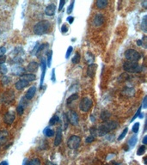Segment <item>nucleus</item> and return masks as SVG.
I'll return each mask as SVG.
<instances>
[{
    "label": "nucleus",
    "mask_w": 147,
    "mask_h": 165,
    "mask_svg": "<svg viewBox=\"0 0 147 165\" xmlns=\"http://www.w3.org/2000/svg\"><path fill=\"white\" fill-rule=\"evenodd\" d=\"M50 27H51V23L48 21L46 20L40 21V22H37L34 26V29H33L34 34L36 35H42L49 30Z\"/></svg>",
    "instance_id": "obj_1"
},
{
    "label": "nucleus",
    "mask_w": 147,
    "mask_h": 165,
    "mask_svg": "<svg viewBox=\"0 0 147 165\" xmlns=\"http://www.w3.org/2000/svg\"><path fill=\"white\" fill-rule=\"evenodd\" d=\"M123 69L127 72H130V73H138L141 72L142 67L137 62L126 61L123 64Z\"/></svg>",
    "instance_id": "obj_2"
},
{
    "label": "nucleus",
    "mask_w": 147,
    "mask_h": 165,
    "mask_svg": "<svg viewBox=\"0 0 147 165\" xmlns=\"http://www.w3.org/2000/svg\"><path fill=\"white\" fill-rule=\"evenodd\" d=\"M125 57L127 59V61L131 62H138L141 58L140 53L134 49H127L125 52Z\"/></svg>",
    "instance_id": "obj_3"
},
{
    "label": "nucleus",
    "mask_w": 147,
    "mask_h": 165,
    "mask_svg": "<svg viewBox=\"0 0 147 165\" xmlns=\"http://www.w3.org/2000/svg\"><path fill=\"white\" fill-rule=\"evenodd\" d=\"M92 106H93V101L89 97H84L80 101L79 108L83 112H85V113L89 112L90 110V108H92Z\"/></svg>",
    "instance_id": "obj_4"
},
{
    "label": "nucleus",
    "mask_w": 147,
    "mask_h": 165,
    "mask_svg": "<svg viewBox=\"0 0 147 165\" xmlns=\"http://www.w3.org/2000/svg\"><path fill=\"white\" fill-rule=\"evenodd\" d=\"M81 138L77 135H71L67 140V146L71 150H75L80 145Z\"/></svg>",
    "instance_id": "obj_5"
},
{
    "label": "nucleus",
    "mask_w": 147,
    "mask_h": 165,
    "mask_svg": "<svg viewBox=\"0 0 147 165\" xmlns=\"http://www.w3.org/2000/svg\"><path fill=\"white\" fill-rule=\"evenodd\" d=\"M66 116L68 119L69 123H71L72 126H78V122H79V116L76 112L74 111H69L66 113Z\"/></svg>",
    "instance_id": "obj_6"
},
{
    "label": "nucleus",
    "mask_w": 147,
    "mask_h": 165,
    "mask_svg": "<svg viewBox=\"0 0 147 165\" xmlns=\"http://www.w3.org/2000/svg\"><path fill=\"white\" fill-rule=\"evenodd\" d=\"M105 22V17L102 13H97L93 18V25L95 27H101Z\"/></svg>",
    "instance_id": "obj_7"
},
{
    "label": "nucleus",
    "mask_w": 147,
    "mask_h": 165,
    "mask_svg": "<svg viewBox=\"0 0 147 165\" xmlns=\"http://www.w3.org/2000/svg\"><path fill=\"white\" fill-rule=\"evenodd\" d=\"M11 73L15 75V76H22V74H24L25 72V69L21 66L20 65H14L11 67Z\"/></svg>",
    "instance_id": "obj_8"
},
{
    "label": "nucleus",
    "mask_w": 147,
    "mask_h": 165,
    "mask_svg": "<svg viewBox=\"0 0 147 165\" xmlns=\"http://www.w3.org/2000/svg\"><path fill=\"white\" fill-rule=\"evenodd\" d=\"M15 119H16V114L13 112H7L5 114V116H4V121L7 125L13 124V122L15 121Z\"/></svg>",
    "instance_id": "obj_9"
},
{
    "label": "nucleus",
    "mask_w": 147,
    "mask_h": 165,
    "mask_svg": "<svg viewBox=\"0 0 147 165\" xmlns=\"http://www.w3.org/2000/svg\"><path fill=\"white\" fill-rule=\"evenodd\" d=\"M110 131L108 130V128L107 127V126L105 125V123L103 125L99 126L98 127H96V132H97V136H104L107 133H108Z\"/></svg>",
    "instance_id": "obj_10"
},
{
    "label": "nucleus",
    "mask_w": 147,
    "mask_h": 165,
    "mask_svg": "<svg viewBox=\"0 0 147 165\" xmlns=\"http://www.w3.org/2000/svg\"><path fill=\"white\" fill-rule=\"evenodd\" d=\"M38 68H39V65H38L37 62L31 61L27 66V70L29 72V73L34 74L35 72H36L38 70Z\"/></svg>",
    "instance_id": "obj_11"
},
{
    "label": "nucleus",
    "mask_w": 147,
    "mask_h": 165,
    "mask_svg": "<svg viewBox=\"0 0 147 165\" xmlns=\"http://www.w3.org/2000/svg\"><path fill=\"white\" fill-rule=\"evenodd\" d=\"M55 11H56V5L54 4H51L46 6V10H45V14L48 16H54Z\"/></svg>",
    "instance_id": "obj_12"
},
{
    "label": "nucleus",
    "mask_w": 147,
    "mask_h": 165,
    "mask_svg": "<svg viewBox=\"0 0 147 165\" xmlns=\"http://www.w3.org/2000/svg\"><path fill=\"white\" fill-rule=\"evenodd\" d=\"M40 65H41V77H40V88L43 85V82H44V78H45V74H46V60L44 59H40Z\"/></svg>",
    "instance_id": "obj_13"
},
{
    "label": "nucleus",
    "mask_w": 147,
    "mask_h": 165,
    "mask_svg": "<svg viewBox=\"0 0 147 165\" xmlns=\"http://www.w3.org/2000/svg\"><path fill=\"white\" fill-rule=\"evenodd\" d=\"M62 129L61 127L57 128V132H56V138L54 139V145L55 146H59L60 143L62 142Z\"/></svg>",
    "instance_id": "obj_14"
},
{
    "label": "nucleus",
    "mask_w": 147,
    "mask_h": 165,
    "mask_svg": "<svg viewBox=\"0 0 147 165\" xmlns=\"http://www.w3.org/2000/svg\"><path fill=\"white\" fill-rule=\"evenodd\" d=\"M14 99V93L12 91H8L2 96V101L6 103H9Z\"/></svg>",
    "instance_id": "obj_15"
},
{
    "label": "nucleus",
    "mask_w": 147,
    "mask_h": 165,
    "mask_svg": "<svg viewBox=\"0 0 147 165\" xmlns=\"http://www.w3.org/2000/svg\"><path fill=\"white\" fill-rule=\"evenodd\" d=\"M29 85V83L26 80H22V79H20L19 81L16 83V84H15V87H16V89H17V90H22L24 88L28 87Z\"/></svg>",
    "instance_id": "obj_16"
},
{
    "label": "nucleus",
    "mask_w": 147,
    "mask_h": 165,
    "mask_svg": "<svg viewBox=\"0 0 147 165\" xmlns=\"http://www.w3.org/2000/svg\"><path fill=\"white\" fill-rule=\"evenodd\" d=\"M36 93V87L35 86H32L28 89V91L25 94V98L27 100H32L34 98Z\"/></svg>",
    "instance_id": "obj_17"
},
{
    "label": "nucleus",
    "mask_w": 147,
    "mask_h": 165,
    "mask_svg": "<svg viewBox=\"0 0 147 165\" xmlns=\"http://www.w3.org/2000/svg\"><path fill=\"white\" fill-rule=\"evenodd\" d=\"M97 69V65L95 64H91V65H89L88 69H87V75L89 77V78H93L95 74V72H96Z\"/></svg>",
    "instance_id": "obj_18"
},
{
    "label": "nucleus",
    "mask_w": 147,
    "mask_h": 165,
    "mask_svg": "<svg viewBox=\"0 0 147 165\" xmlns=\"http://www.w3.org/2000/svg\"><path fill=\"white\" fill-rule=\"evenodd\" d=\"M9 136V132L7 130H1L0 131V145H3L6 143Z\"/></svg>",
    "instance_id": "obj_19"
},
{
    "label": "nucleus",
    "mask_w": 147,
    "mask_h": 165,
    "mask_svg": "<svg viewBox=\"0 0 147 165\" xmlns=\"http://www.w3.org/2000/svg\"><path fill=\"white\" fill-rule=\"evenodd\" d=\"M20 79L26 80L29 83V82H32V81H35L36 79V76L35 74H32V73H24L20 77Z\"/></svg>",
    "instance_id": "obj_20"
},
{
    "label": "nucleus",
    "mask_w": 147,
    "mask_h": 165,
    "mask_svg": "<svg viewBox=\"0 0 147 165\" xmlns=\"http://www.w3.org/2000/svg\"><path fill=\"white\" fill-rule=\"evenodd\" d=\"M84 59H85V62H86L87 64L91 65V64H94L95 57H94V55L90 52H87L84 55Z\"/></svg>",
    "instance_id": "obj_21"
},
{
    "label": "nucleus",
    "mask_w": 147,
    "mask_h": 165,
    "mask_svg": "<svg viewBox=\"0 0 147 165\" xmlns=\"http://www.w3.org/2000/svg\"><path fill=\"white\" fill-rule=\"evenodd\" d=\"M105 125L107 126V127L108 128L109 131L115 130L118 127V122L115 121H106Z\"/></svg>",
    "instance_id": "obj_22"
},
{
    "label": "nucleus",
    "mask_w": 147,
    "mask_h": 165,
    "mask_svg": "<svg viewBox=\"0 0 147 165\" xmlns=\"http://www.w3.org/2000/svg\"><path fill=\"white\" fill-rule=\"evenodd\" d=\"M108 2L107 0H97L95 2V6H96L97 9H100V10H103L104 8L107 7Z\"/></svg>",
    "instance_id": "obj_23"
},
{
    "label": "nucleus",
    "mask_w": 147,
    "mask_h": 165,
    "mask_svg": "<svg viewBox=\"0 0 147 165\" xmlns=\"http://www.w3.org/2000/svg\"><path fill=\"white\" fill-rule=\"evenodd\" d=\"M111 117V113H110L109 111L108 110H103V112L101 113V120L103 121H108V119Z\"/></svg>",
    "instance_id": "obj_24"
},
{
    "label": "nucleus",
    "mask_w": 147,
    "mask_h": 165,
    "mask_svg": "<svg viewBox=\"0 0 147 165\" xmlns=\"http://www.w3.org/2000/svg\"><path fill=\"white\" fill-rule=\"evenodd\" d=\"M138 142V138L137 136H133L131 137V138L128 141V145H130V147H134L136 145V144Z\"/></svg>",
    "instance_id": "obj_25"
},
{
    "label": "nucleus",
    "mask_w": 147,
    "mask_h": 165,
    "mask_svg": "<svg viewBox=\"0 0 147 165\" xmlns=\"http://www.w3.org/2000/svg\"><path fill=\"white\" fill-rule=\"evenodd\" d=\"M43 133L46 135V137H53L54 135V131L49 127H46V129L43 131Z\"/></svg>",
    "instance_id": "obj_26"
},
{
    "label": "nucleus",
    "mask_w": 147,
    "mask_h": 165,
    "mask_svg": "<svg viewBox=\"0 0 147 165\" xmlns=\"http://www.w3.org/2000/svg\"><path fill=\"white\" fill-rule=\"evenodd\" d=\"M59 121V117L57 114H55V115H54V116H53L52 118H51L50 121H49V125L54 126V125H55V124L58 123Z\"/></svg>",
    "instance_id": "obj_27"
},
{
    "label": "nucleus",
    "mask_w": 147,
    "mask_h": 165,
    "mask_svg": "<svg viewBox=\"0 0 147 165\" xmlns=\"http://www.w3.org/2000/svg\"><path fill=\"white\" fill-rule=\"evenodd\" d=\"M27 165H41V162H40L39 158H34L29 162H28Z\"/></svg>",
    "instance_id": "obj_28"
},
{
    "label": "nucleus",
    "mask_w": 147,
    "mask_h": 165,
    "mask_svg": "<svg viewBox=\"0 0 147 165\" xmlns=\"http://www.w3.org/2000/svg\"><path fill=\"white\" fill-rule=\"evenodd\" d=\"M10 83V78L8 76H3L1 78V83L3 85H8Z\"/></svg>",
    "instance_id": "obj_29"
},
{
    "label": "nucleus",
    "mask_w": 147,
    "mask_h": 165,
    "mask_svg": "<svg viewBox=\"0 0 147 165\" xmlns=\"http://www.w3.org/2000/svg\"><path fill=\"white\" fill-rule=\"evenodd\" d=\"M78 98V93H75V94H73V95H71V96H70V97L67 99V101H66L67 104H70L71 102H73V101L77 100Z\"/></svg>",
    "instance_id": "obj_30"
},
{
    "label": "nucleus",
    "mask_w": 147,
    "mask_h": 165,
    "mask_svg": "<svg viewBox=\"0 0 147 165\" xmlns=\"http://www.w3.org/2000/svg\"><path fill=\"white\" fill-rule=\"evenodd\" d=\"M16 113H17L19 115H22L23 113H24V107H23L21 103L16 107Z\"/></svg>",
    "instance_id": "obj_31"
},
{
    "label": "nucleus",
    "mask_w": 147,
    "mask_h": 165,
    "mask_svg": "<svg viewBox=\"0 0 147 165\" xmlns=\"http://www.w3.org/2000/svg\"><path fill=\"white\" fill-rule=\"evenodd\" d=\"M71 61L73 64H78L80 61V54L78 53H76V54L74 55V57L71 59Z\"/></svg>",
    "instance_id": "obj_32"
},
{
    "label": "nucleus",
    "mask_w": 147,
    "mask_h": 165,
    "mask_svg": "<svg viewBox=\"0 0 147 165\" xmlns=\"http://www.w3.org/2000/svg\"><path fill=\"white\" fill-rule=\"evenodd\" d=\"M52 56H53V51H49L48 53H47V66L50 67L51 66V63H52Z\"/></svg>",
    "instance_id": "obj_33"
},
{
    "label": "nucleus",
    "mask_w": 147,
    "mask_h": 165,
    "mask_svg": "<svg viewBox=\"0 0 147 165\" xmlns=\"http://www.w3.org/2000/svg\"><path fill=\"white\" fill-rule=\"evenodd\" d=\"M146 16H144V17H143V20H142V23H141V28H142V30L144 32H146Z\"/></svg>",
    "instance_id": "obj_34"
},
{
    "label": "nucleus",
    "mask_w": 147,
    "mask_h": 165,
    "mask_svg": "<svg viewBox=\"0 0 147 165\" xmlns=\"http://www.w3.org/2000/svg\"><path fill=\"white\" fill-rule=\"evenodd\" d=\"M145 152V145H141L138 150V152H137V155L138 156H141Z\"/></svg>",
    "instance_id": "obj_35"
},
{
    "label": "nucleus",
    "mask_w": 147,
    "mask_h": 165,
    "mask_svg": "<svg viewBox=\"0 0 147 165\" xmlns=\"http://www.w3.org/2000/svg\"><path fill=\"white\" fill-rule=\"evenodd\" d=\"M8 72V69H7V66H6L5 64L4 65H0V72L2 74H6Z\"/></svg>",
    "instance_id": "obj_36"
},
{
    "label": "nucleus",
    "mask_w": 147,
    "mask_h": 165,
    "mask_svg": "<svg viewBox=\"0 0 147 165\" xmlns=\"http://www.w3.org/2000/svg\"><path fill=\"white\" fill-rule=\"evenodd\" d=\"M138 129H139V123H138V122H136L133 126V132L134 133H137L138 132Z\"/></svg>",
    "instance_id": "obj_37"
},
{
    "label": "nucleus",
    "mask_w": 147,
    "mask_h": 165,
    "mask_svg": "<svg viewBox=\"0 0 147 165\" xmlns=\"http://www.w3.org/2000/svg\"><path fill=\"white\" fill-rule=\"evenodd\" d=\"M127 131H128V129H127V128H125V129L123 130V132H121L120 135V136H119L118 140H121V139H122L123 138H124V137H125L126 135H127Z\"/></svg>",
    "instance_id": "obj_38"
},
{
    "label": "nucleus",
    "mask_w": 147,
    "mask_h": 165,
    "mask_svg": "<svg viewBox=\"0 0 147 165\" xmlns=\"http://www.w3.org/2000/svg\"><path fill=\"white\" fill-rule=\"evenodd\" d=\"M74 4H75V1H72L71 3V5H69L68 7V10H67V14H71L73 10V7H74Z\"/></svg>",
    "instance_id": "obj_39"
},
{
    "label": "nucleus",
    "mask_w": 147,
    "mask_h": 165,
    "mask_svg": "<svg viewBox=\"0 0 147 165\" xmlns=\"http://www.w3.org/2000/svg\"><path fill=\"white\" fill-rule=\"evenodd\" d=\"M72 50H73V48H72V46H69V48H68L67 52H66V55H65V58H66V59H69V58H70Z\"/></svg>",
    "instance_id": "obj_40"
},
{
    "label": "nucleus",
    "mask_w": 147,
    "mask_h": 165,
    "mask_svg": "<svg viewBox=\"0 0 147 165\" xmlns=\"http://www.w3.org/2000/svg\"><path fill=\"white\" fill-rule=\"evenodd\" d=\"M141 108H142V106H140V107H139V108L138 109V112L135 113V115H134V116L133 117V119L131 120V122H133V121H134V120H135L136 118H137V117L138 116V115L140 114V112H141Z\"/></svg>",
    "instance_id": "obj_41"
},
{
    "label": "nucleus",
    "mask_w": 147,
    "mask_h": 165,
    "mask_svg": "<svg viewBox=\"0 0 147 165\" xmlns=\"http://www.w3.org/2000/svg\"><path fill=\"white\" fill-rule=\"evenodd\" d=\"M6 61L5 55H0V65H4Z\"/></svg>",
    "instance_id": "obj_42"
},
{
    "label": "nucleus",
    "mask_w": 147,
    "mask_h": 165,
    "mask_svg": "<svg viewBox=\"0 0 147 165\" xmlns=\"http://www.w3.org/2000/svg\"><path fill=\"white\" fill-rule=\"evenodd\" d=\"M95 140V137H93V136H89L88 138H86V143H88V144H89V143H92L93 141Z\"/></svg>",
    "instance_id": "obj_43"
},
{
    "label": "nucleus",
    "mask_w": 147,
    "mask_h": 165,
    "mask_svg": "<svg viewBox=\"0 0 147 165\" xmlns=\"http://www.w3.org/2000/svg\"><path fill=\"white\" fill-rule=\"evenodd\" d=\"M67 31H68V27L66 26V25L63 24L62 27H61V32H62L63 34H65V33H66Z\"/></svg>",
    "instance_id": "obj_44"
},
{
    "label": "nucleus",
    "mask_w": 147,
    "mask_h": 165,
    "mask_svg": "<svg viewBox=\"0 0 147 165\" xmlns=\"http://www.w3.org/2000/svg\"><path fill=\"white\" fill-rule=\"evenodd\" d=\"M65 0H62V1H60V3H59V11L62 10L64 5H65Z\"/></svg>",
    "instance_id": "obj_45"
},
{
    "label": "nucleus",
    "mask_w": 147,
    "mask_h": 165,
    "mask_svg": "<svg viewBox=\"0 0 147 165\" xmlns=\"http://www.w3.org/2000/svg\"><path fill=\"white\" fill-rule=\"evenodd\" d=\"M51 80H52L54 83L56 82V78H55V69H53V72H52V78H51Z\"/></svg>",
    "instance_id": "obj_46"
},
{
    "label": "nucleus",
    "mask_w": 147,
    "mask_h": 165,
    "mask_svg": "<svg viewBox=\"0 0 147 165\" xmlns=\"http://www.w3.org/2000/svg\"><path fill=\"white\" fill-rule=\"evenodd\" d=\"M66 21L70 23V24H71V23L73 22V21H74V17H73V16H68L67 19H66Z\"/></svg>",
    "instance_id": "obj_47"
},
{
    "label": "nucleus",
    "mask_w": 147,
    "mask_h": 165,
    "mask_svg": "<svg viewBox=\"0 0 147 165\" xmlns=\"http://www.w3.org/2000/svg\"><path fill=\"white\" fill-rule=\"evenodd\" d=\"M146 101H147V96H144V101H143V105H142L143 108H146Z\"/></svg>",
    "instance_id": "obj_48"
},
{
    "label": "nucleus",
    "mask_w": 147,
    "mask_h": 165,
    "mask_svg": "<svg viewBox=\"0 0 147 165\" xmlns=\"http://www.w3.org/2000/svg\"><path fill=\"white\" fill-rule=\"evenodd\" d=\"M6 52L5 48H0V55H4Z\"/></svg>",
    "instance_id": "obj_49"
},
{
    "label": "nucleus",
    "mask_w": 147,
    "mask_h": 165,
    "mask_svg": "<svg viewBox=\"0 0 147 165\" xmlns=\"http://www.w3.org/2000/svg\"><path fill=\"white\" fill-rule=\"evenodd\" d=\"M46 165H57V164H55L54 162H51V161H46Z\"/></svg>",
    "instance_id": "obj_50"
},
{
    "label": "nucleus",
    "mask_w": 147,
    "mask_h": 165,
    "mask_svg": "<svg viewBox=\"0 0 147 165\" xmlns=\"http://www.w3.org/2000/svg\"><path fill=\"white\" fill-rule=\"evenodd\" d=\"M143 144H144V145H145L147 144V136L144 137V139H143Z\"/></svg>",
    "instance_id": "obj_51"
},
{
    "label": "nucleus",
    "mask_w": 147,
    "mask_h": 165,
    "mask_svg": "<svg viewBox=\"0 0 147 165\" xmlns=\"http://www.w3.org/2000/svg\"><path fill=\"white\" fill-rule=\"evenodd\" d=\"M0 165H8V162L6 161H3V162H0Z\"/></svg>",
    "instance_id": "obj_52"
},
{
    "label": "nucleus",
    "mask_w": 147,
    "mask_h": 165,
    "mask_svg": "<svg viewBox=\"0 0 147 165\" xmlns=\"http://www.w3.org/2000/svg\"><path fill=\"white\" fill-rule=\"evenodd\" d=\"M27 163H28V159H27V158H25V159H24V162H23V164H22V165H27Z\"/></svg>",
    "instance_id": "obj_53"
},
{
    "label": "nucleus",
    "mask_w": 147,
    "mask_h": 165,
    "mask_svg": "<svg viewBox=\"0 0 147 165\" xmlns=\"http://www.w3.org/2000/svg\"><path fill=\"white\" fill-rule=\"evenodd\" d=\"M137 44L138 45V46H141V45H142V40H138Z\"/></svg>",
    "instance_id": "obj_54"
},
{
    "label": "nucleus",
    "mask_w": 147,
    "mask_h": 165,
    "mask_svg": "<svg viewBox=\"0 0 147 165\" xmlns=\"http://www.w3.org/2000/svg\"><path fill=\"white\" fill-rule=\"evenodd\" d=\"M146 5H147V1H144V3H143V5H144V8H146Z\"/></svg>",
    "instance_id": "obj_55"
},
{
    "label": "nucleus",
    "mask_w": 147,
    "mask_h": 165,
    "mask_svg": "<svg viewBox=\"0 0 147 165\" xmlns=\"http://www.w3.org/2000/svg\"><path fill=\"white\" fill-rule=\"evenodd\" d=\"M114 165H121L120 163H114Z\"/></svg>",
    "instance_id": "obj_56"
},
{
    "label": "nucleus",
    "mask_w": 147,
    "mask_h": 165,
    "mask_svg": "<svg viewBox=\"0 0 147 165\" xmlns=\"http://www.w3.org/2000/svg\"><path fill=\"white\" fill-rule=\"evenodd\" d=\"M0 35H1V30H0Z\"/></svg>",
    "instance_id": "obj_57"
},
{
    "label": "nucleus",
    "mask_w": 147,
    "mask_h": 165,
    "mask_svg": "<svg viewBox=\"0 0 147 165\" xmlns=\"http://www.w3.org/2000/svg\"><path fill=\"white\" fill-rule=\"evenodd\" d=\"M107 165H108V164H107Z\"/></svg>",
    "instance_id": "obj_58"
}]
</instances>
